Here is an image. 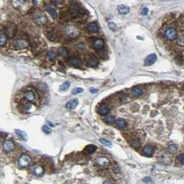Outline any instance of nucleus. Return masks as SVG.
Masks as SVG:
<instances>
[{
	"label": "nucleus",
	"instance_id": "nucleus-30",
	"mask_svg": "<svg viewBox=\"0 0 184 184\" xmlns=\"http://www.w3.org/2000/svg\"><path fill=\"white\" fill-rule=\"evenodd\" d=\"M70 83L69 82H64L61 86H60V90H62V91H64V90H68L69 88H70Z\"/></svg>",
	"mask_w": 184,
	"mask_h": 184
},
{
	"label": "nucleus",
	"instance_id": "nucleus-8",
	"mask_svg": "<svg viewBox=\"0 0 184 184\" xmlns=\"http://www.w3.org/2000/svg\"><path fill=\"white\" fill-rule=\"evenodd\" d=\"M32 172L37 177H41L44 173V170L39 165H35L32 168Z\"/></svg>",
	"mask_w": 184,
	"mask_h": 184
},
{
	"label": "nucleus",
	"instance_id": "nucleus-9",
	"mask_svg": "<svg viewBox=\"0 0 184 184\" xmlns=\"http://www.w3.org/2000/svg\"><path fill=\"white\" fill-rule=\"evenodd\" d=\"M67 34L71 37H75L79 35V31L73 26H69L67 29Z\"/></svg>",
	"mask_w": 184,
	"mask_h": 184
},
{
	"label": "nucleus",
	"instance_id": "nucleus-23",
	"mask_svg": "<svg viewBox=\"0 0 184 184\" xmlns=\"http://www.w3.org/2000/svg\"><path fill=\"white\" fill-rule=\"evenodd\" d=\"M116 123L117 124V126L120 128H123L126 126V123L124 119H123L121 118H119L116 120Z\"/></svg>",
	"mask_w": 184,
	"mask_h": 184
},
{
	"label": "nucleus",
	"instance_id": "nucleus-29",
	"mask_svg": "<svg viewBox=\"0 0 184 184\" xmlns=\"http://www.w3.org/2000/svg\"><path fill=\"white\" fill-rule=\"evenodd\" d=\"M105 121L108 124H113L115 122V118L113 116H108L105 118Z\"/></svg>",
	"mask_w": 184,
	"mask_h": 184
},
{
	"label": "nucleus",
	"instance_id": "nucleus-37",
	"mask_svg": "<svg viewBox=\"0 0 184 184\" xmlns=\"http://www.w3.org/2000/svg\"><path fill=\"white\" fill-rule=\"evenodd\" d=\"M143 182H145L146 184H152V179H151L150 177H145L143 179Z\"/></svg>",
	"mask_w": 184,
	"mask_h": 184
},
{
	"label": "nucleus",
	"instance_id": "nucleus-7",
	"mask_svg": "<svg viewBox=\"0 0 184 184\" xmlns=\"http://www.w3.org/2000/svg\"><path fill=\"white\" fill-rule=\"evenodd\" d=\"M96 162L99 165L103 166V167H106L110 164V160L105 157H99L96 159Z\"/></svg>",
	"mask_w": 184,
	"mask_h": 184
},
{
	"label": "nucleus",
	"instance_id": "nucleus-10",
	"mask_svg": "<svg viewBox=\"0 0 184 184\" xmlns=\"http://www.w3.org/2000/svg\"><path fill=\"white\" fill-rule=\"evenodd\" d=\"M79 7L75 4H71L69 7V9H68L70 14L72 16H77L79 13Z\"/></svg>",
	"mask_w": 184,
	"mask_h": 184
},
{
	"label": "nucleus",
	"instance_id": "nucleus-13",
	"mask_svg": "<svg viewBox=\"0 0 184 184\" xmlns=\"http://www.w3.org/2000/svg\"><path fill=\"white\" fill-rule=\"evenodd\" d=\"M87 29L90 32H96L99 30V26L96 23H90L87 26Z\"/></svg>",
	"mask_w": 184,
	"mask_h": 184
},
{
	"label": "nucleus",
	"instance_id": "nucleus-39",
	"mask_svg": "<svg viewBox=\"0 0 184 184\" xmlns=\"http://www.w3.org/2000/svg\"><path fill=\"white\" fill-rule=\"evenodd\" d=\"M148 8H143V9L141 10V15H147L148 13Z\"/></svg>",
	"mask_w": 184,
	"mask_h": 184
},
{
	"label": "nucleus",
	"instance_id": "nucleus-5",
	"mask_svg": "<svg viewBox=\"0 0 184 184\" xmlns=\"http://www.w3.org/2000/svg\"><path fill=\"white\" fill-rule=\"evenodd\" d=\"M15 148V143H13L12 141L10 140H7L3 144V148L4 150V151L6 152H10L13 150H14V149Z\"/></svg>",
	"mask_w": 184,
	"mask_h": 184
},
{
	"label": "nucleus",
	"instance_id": "nucleus-25",
	"mask_svg": "<svg viewBox=\"0 0 184 184\" xmlns=\"http://www.w3.org/2000/svg\"><path fill=\"white\" fill-rule=\"evenodd\" d=\"M46 10L50 13V15H51V17L52 18L55 19L57 17V13L56 11L55 10L54 8H52L51 6H46Z\"/></svg>",
	"mask_w": 184,
	"mask_h": 184
},
{
	"label": "nucleus",
	"instance_id": "nucleus-41",
	"mask_svg": "<svg viewBox=\"0 0 184 184\" xmlns=\"http://www.w3.org/2000/svg\"><path fill=\"white\" fill-rule=\"evenodd\" d=\"M182 40H184V35L180 37V38H179V41H180V42L182 41Z\"/></svg>",
	"mask_w": 184,
	"mask_h": 184
},
{
	"label": "nucleus",
	"instance_id": "nucleus-22",
	"mask_svg": "<svg viewBox=\"0 0 184 184\" xmlns=\"http://www.w3.org/2000/svg\"><path fill=\"white\" fill-rule=\"evenodd\" d=\"M7 40H8L7 35L4 34V32H2L1 34V36H0V46H1V47H3L5 45L6 42H7Z\"/></svg>",
	"mask_w": 184,
	"mask_h": 184
},
{
	"label": "nucleus",
	"instance_id": "nucleus-42",
	"mask_svg": "<svg viewBox=\"0 0 184 184\" xmlns=\"http://www.w3.org/2000/svg\"><path fill=\"white\" fill-rule=\"evenodd\" d=\"M53 4H61V1H52Z\"/></svg>",
	"mask_w": 184,
	"mask_h": 184
},
{
	"label": "nucleus",
	"instance_id": "nucleus-1",
	"mask_svg": "<svg viewBox=\"0 0 184 184\" xmlns=\"http://www.w3.org/2000/svg\"><path fill=\"white\" fill-rule=\"evenodd\" d=\"M164 35L168 40L173 41L177 37V32L173 27H169L164 32Z\"/></svg>",
	"mask_w": 184,
	"mask_h": 184
},
{
	"label": "nucleus",
	"instance_id": "nucleus-20",
	"mask_svg": "<svg viewBox=\"0 0 184 184\" xmlns=\"http://www.w3.org/2000/svg\"><path fill=\"white\" fill-rule=\"evenodd\" d=\"M109 110H110V109L107 106H102L99 108L98 113L101 115H106L108 113H109Z\"/></svg>",
	"mask_w": 184,
	"mask_h": 184
},
{
	"label": "nucleus",
	"instance_id": "nucleus-43",
	"mask_svg": "<svg viewBox=\"0 0 184 184\" xmlns=\"http://www.w3.org/2000/svg\"><path fill=\"white\" fill-rule=\"evenodd\" d=\"M103 184H111L110 182H108V181H105L104 183H103Z\"/></svg>",
	"mask_w": 184,
	"mask_h": 184
},
{
	"label": "nucleus",
	"instance_id": "nucleus-19",
	"mask_svg": "<svg viewBox=\"0 0 184 184\" xmlns=\"http://www.w3.org/2000/svg\"><path fill=\"white\" fill-rule=\"evenodd\" d=\"M153 153V148L151 146H146L143 148V154L146 156H151Z\"/></svg>",
	"mask_w": 184,
	"mask_h": 184
},
{
	"label": "nucleus",
	"instance_id": "nucleus-34",
	"mask_svg": "<svg viewBox=\"0 0 184 184\" xmlns=\"http://www.w3.org/2000/svg\"><path fill=\"white\" fill-rule=\"evenodd\" d=\"M177 160L179 163L182 165L184 164V154H180L177 157Z\"/></svg>",
	"mask_w": 184,
	"mask_h": 184
},
{
	"label": "nucleus",
	"instance_id": "nucleus-21",
	"mask_svg": "<svg viewBox=\"0 0 184 184\" xmlns=\"http://www.w3.org/2000/svg\"><path fill=\"white\" fill-rule=\"evenodd\" d=\"M160 162L163 163V164H169L171 161V159L167 154H163L161 156H160V159H159Z\"/></svg>",
	"mask_w": 184,
	"mask_h": 184
},
{
	"label": "nucleus",
	"instance_id": "nucleus-4",
	"mask_svg": "<svg viewBox=\"0 0 184 184\" xmlns=\"http://www.w3.org/2000/svg\"><path fill=\"white\" fill-rule=\"evenodd\" d=\"M34 20L36 23L39 25H44L47 23L48 21V19L46 17L45 15H44L43 13H39L37 15H36L35 17Z\"/></svg>",
	"mask_w": 184,
	"mask_h": 184
},
{
	"label": "nucleus",
	"instance_id": "nucleus-31",
	"mask_svg": "<svg viewBox=\"0 0 184 184\" xmlns=\"http://www.w3.org/2000/svg\"><path fill=\"white\" fill-rule=\"evenodd\" d=\"M55 57H56V54H55V52L51 51L47 53V58L49 60H53V59H55Z\"/></svg>",
	"mask_w": 184,
	"mask_h": 184
},
{
	"label": "nucleus",
	"instance_id": "nucleus-35",
	"mask_svg": "<svg viewBox=\"0 0 184 184\" xmlns=\"http://www.w3.org/2000/svg\"><path fill=\"white\" fill-rule=\"evenodd\" d=\"M42 130H43V131L45 133H46V134H49V133L51 132V128H50L49 126H44L42 127Z\"/></svg>",
	"mask_w": 184,
	"mask_h": 184
},
{
	"label": "nucleus",
	"instance_id": "nucleus-12",
	"mask_svg": "<svg viewBox=\"0 0 184 184\" xmlns=\"http://www.w3.org/2000/svg\"><path fill=\"white\" fill-rule=\"evenodd\" d=\"M117 10L120 14L126 15V14H128V13H129V11H130V8H129L128 6H127L119 5L118 6Z\"/></svg>",
	"mask_w": 184,
	"mask_h": 184
},
{
	"label": "nucleus",
	"instance_id": "nucleus-40",
	"mask_svg": "<svg viewBox=\"0 0 184 184\" xmlns=\"http://www.w3.org/2000/svg\"><path fill=\"white\" fill-rule=\"evenodd\" d=\"M90 91L91 93H96V92H97V90H96V89H94L93 88H91L90 89Z\"/></svg>",
	"mask_w": 184,
	"mask_h": 184
},
{
	"label": "nucleus",
	"instance_id": "nucleus-3",
	"mask_svg": "<svg viewBox=\"0 0 184 184\" xmlns=\"http://www.w3.org/2000/svg\"><path fill=\"white\" fill-rule=\"evenodd\" d=\"M14 46L15 48L17 50H21V49H24L28 48L29 46V43L28 41L25 40V39H17L15 43H14Z\"/></svg>",
	"mask_w": 184,
	"mask_h": 184
},
{
	"label": "nucleus",
	"instance_id": "nucleus-26",
	"mask_svg": "<svg viewBox=\"0 0 184 184\" xmlns=\"http://www.w3.org/2000/svg\"><path fill=\"white\" fill-rule=\"evenodd\" d=\"M59 52L60 55L63 58H66L68 56V52L66 50V48H63V47L60 48L59 49Z\"/></svg>",
	"mask_w": 184,
	"mask_h": 184
},
{
	"label": "nucleus",
	"instance_id": "nucleus-18",
	"mask_svg": "<svg viewBox=\"0 0 184 184\" xmlns=\"http://www.w3.org/2000/svg\"><path fill=\"white\" fill-rule=\"evenodd\" d=\"M97 150V146L95 145H88L84 148V152L87 154H92Z\"/></svg>",
	"mask_w": 184,
	"mask_h": 184
},
{
	"label": "nucleus",
	"instance_id": "nucleus-27",
	"mask_svg": "<svg viewBox=\"0 0 184 184\" xmlns=\"http://www.w3.org/2000/svg\"><path fill=\"white\" fill-rule=\"evenodd\" d=\"M142 90L139 88H134L132 90V93H133V96L134 97H139L140 95H141L142 94Z\"/></svg>",
	"mask_w": 184,
	"mask_h": 184
},
{
	"label": "nucleus",
	"instance_id": "nucleus-14",
	"mask_svg": "<svg viewBox=\"0 0 184 184\" xmlns=\"http://www.w3.org/2000/svg\"><path fill=\"white\" fill-rule=\"evenodd\" d=\"M79 103V101L77 99H72L71 101H70L68 103L66 104V108L69 110H72V109H74L75 108L77 107V105Z\"/></svg>",
	"mask_w": 184,
	"mask_h": 184
},
{
	"label": "nucleus",
	"instance_id": "nucleus-24",
	"mask_svg": "<svg viewBox=\"0 0 184 184\" xmlns=\"http://www.w3.org/2000/svg\"><path fill=\"white\" fill-rule=\"evenodd\" d=\"M16 133H17V134L21 139H23L24 141H26V140H27L28 137H27V134H26V133L21 131L20 130H16Z\"/></svg>",
	"mask_w": 184,
	"mask_h": 184
},
{
	"label": "nucleus",
	"instance_id": "nucleus-36",
	"mask_svg": "<svg viewBox=\"0 0 184 184\" xmlns=\"http://www.w3.org/2000/svg\"><path fill=\"white\" fill-rule=\"evenodd\" d=\"M132 146H133V147H134V148L139 147V146H140V143H139V141L138 139H134V140L133 141V143H132Z\"/></svg>",
	"mask_w": 184,
	"mask_h": 184
},
{
	"label": "nucleus",
	"instance_id": "nucleus-33",
	"mask_svg": "<svg viewBox=\"0 0 184 184\" xmlns=\"http://www.w3.org/2000/svg\"><path fill=\"white\" fill-rule=\"evenodd\" d=\"M83 91V89L82 88H75V89H73L72 90V93L73 94V95H77V94H79V93H81Z\"/></svg>",
	"mask_w": 184,
	"mask_h": 184
},
{
	"label": "nucleus",
	"instance_id": "nucleus-16",
	"mask_svg": "<svg viewBox=\"0 0 184 184\" xmlns=\"http://www.w3.org/2000/svg\"><path fill=\"white\" fill-rule=\"evenodd\" d=\"M99 65V60L96 57H92L87 62V66L88 67H96Z\"/></svg>",
	"mask_w": 184,
	"mask_h": 184
},
{
	"label": "nucleus",
	"instance_id": "nucleus-11",
	"mask_svg": "<svg viewBox=\"0 0 184 184\" xmlns=\"http://www.w3.org/2000/svg\"><path fill=\"white\" fill-rule=\"evenodd\" d=\"M104 45V42L101 39H95L93 43V47L97 50H101L102 49Z\"/></svg>",
	"mask_w": 184,
	"mask_h": 184
},
{
	"label": "nucleus",
	"instance_id": "nucleus-28",
	"mask_svg": "<svg viewBox=\"0 0 184 184\" xmlns=\"http://www.w3.org/2000/svg\"><path fill=\"white\" fill-rule=\"evenodd\" d=\"M177 146L175 144H171V145L169 146L168 148V151L170 153H174L177 151Z\"/></svg>",
	"mask_w": 184,
	"mask_h": 184
},
{
	"label": "nucleus",
	"instance_id": "nucleus-6",
	"mask_svg": "<svg viewBox=\"0 0 184 184\" xmlns=\"http://www.w3.org/2000/svg\"><path fill=\"white\" fill-rule=\"evenodd\" d=\"M157 59V57L155 54H151L145 59L144 64L146 66H151L154 64Z\"/></svg>",
	"mask_w": 184,
	"mask_h": 184
},
{
	"label": "nucleus",
	"instance_id": "nucleus-15",
	"mask_svg": "<svg viewBox=\"0 0 184 184\" xmlns=\"http://www.w3.org/2000/svg\"><path fill=\"white\" fill-rule=\"evenodd\" d=\"M69 63L71 66L74 67H80L82 66L81 60L78 58H75V57L71 58L69 61Z\"/></svg>",
	"mask_w": 184,
	"mask_h": 184
},
{
	"label": "nucleus",
	"instance_id": "nucleus-38",
	"mask_svg": "<svg viewBox=\"0 0 184 184\" xmlns=\"http://www.w3.org/2000/svg\"><path fill=\"white\" fill-rule=\"evenodd\" d=\"M108 27H109V28H110V30H113V31L116 30V28H117L116 24H115L114 23H113V22L109 23V24H108Z\"/></svg>",
	"mask_w": 184,
	"mask_h": 184
},
{
	"label": "nucleus",
	"instance_id": "nucleus-17",
	"mask_svg": "<svg viewBox=\"0 0 184 184\" xmlns=\"http://www.w3.org/2000/svg\"><path fill=\"white\" fill-rule=\"evenodd\" d=\"M24 97H25L26 99H27L29 102H33L35 100V96L34 93L32 92H31V91L26 92L24 94Z\"/></svg>",
	"mask_w": 184,
	"mask_h": 184
},
{
	"label": "nucleus",
	"instance_id": "nucleus-2",
	"mask_svg": "<svg viewBox=\"0 0 184 184\" xmlns=\"http://www.w3.org/2000/svg\"><path fill=\"white\" fill-rule=\"evenodd\" d=\"M31 162V157L28 154H23L19 159V165L22 168L27 167Z\"/></svg>",
	"mask_w": 184,
	"mask_h": 184
},
{
	"label": "nucleus",
	"instance_id": "nucleus-32",
	"mask_svg": "<svg viewBox=\"0 0 184 184\" xmlns=\"http://www.w3.org/2000/svg\"><path fill=\"white\" fill-rule=\"evenodd\" d=\"M99 141L102 143L103 145H104V146H108V147H111V146H112V143H111V142H110L109 141H107V140H106V139H99Z\"/></svg>",
	"mask_w": 184,
	"mask_h": 184
},
{
	"label": "nucleus",
	"instance_id": "nucleus-44",
	"mask_svg": "<svg viewBox=\"0 0 184 184\" xmlns=\"http://www.w3.org/2000/svg\"></svg>",
	"mask_w": 184,
	"mask_h": 184
}]
</instances>
